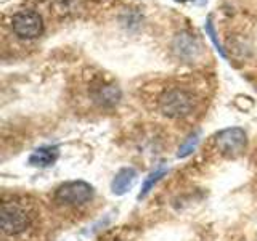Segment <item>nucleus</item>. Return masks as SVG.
I'll list each match as a JSON object with an SVG mask.
<instances>
[{
    "label": "nucleus",
    "mask_w": 257,
    "mask_h": 241,
    "mask_svg": "<svg viewBox=\"0 0 257 241\" xmlns=\"http://www.w3.org/2000/svg\"><path fill=\"white\" fill-rule=\"evenodd\" d=\"M195 108V96L185 88L175 87L164 92L159 98V111L171 119L188 116Z\"/></svg>",
    "instance_id": "1"
},
{
    "label": "nucleus",
    "mask_w": 257,
    "mask_h": 241,
    "mask_svg": "<svg viewBox=\"0 0 257 241\" xmlns=\"http://www.w3.org/2000/svg\"><path fill=\"white\" fill-rule=\"evenodd\" d=\"M12 31L20 39H26V40L37 39L44 32V20L34 10L16 12L12 18Z\"/></svg>",
    "instance_id": "2"
},
{
    "label": "nucleus",
    "mask_w": 257,
    "mask_h": 241,
    "mask_svg": "<svg viewBox=\"0 0 257 241\" xmlns=\"http://www.w3.org/2000/svg\"><path fill=\"white\" fill-rule=\"evenodd\" d=\"M93 188L85 182H69L56 190L55 199L66 206H80L92 199Z\"/></svg>",
    "instance_id": "3"
},
{
    "label": "nucleus",
    "mask_w": 257,
    "mask_h": 241,
    "mask_svg": "<svg viewBox=\"0 0 257 241\" xmlns=\"http://www.w3.org/2000/svg\"><path fill=\"white\" fill-rule=\"evenodd\" d=\"M246 132L239 127H230L217 135V148L225 156H238L246 148Z\"/></svg>",
    "instance_id": "4"
},
{
    "label": "nucleus",
    "mask_w": 257,
    "mask_h": 241,
    "mask_svg": "<svg viewBox=\"0 0 257 241\" xmlns=\"http://www.w3.org/2000/svg\"><path fill=\"white\" fill-rule=\"evenodd\" d=\"M29 225V217L23 207L13 203L2 204V230L7 235H18Z\"/></svg>",
    "instance_id": "5"
},
{
    "label": "nucleus",
    "mask_w": 257,
    "mask_h": 241,
    "mask_svg": "<svg viewBox=\"0 0 257 241\" xmlns=\"http://www.w3.org/2000/svg\"><path fill=\"white\" fill-rule=\"evenodd\" d=\"M174 52L185 60H196L203 52L199 40L188 32H182L174 40Z\"/></svg>",
    "instance_id": "6"
},
{
    "label": "nucleus",
    "mask_w": 257,
    "mask_h": 241,
    "mask_svg": "<svg viewBox=\"0 0 257 241\" xmlns=\"http://www.w3.org/2000/svg\"><path fill=\"white\" fill-rule=\"evenodd\" d=\"M60 156L56 147H40L29 156V164L36 167H48L52 166Z\"/></svg>",
    "instance_id": "7"
},
{
    "label": "nucleus",
    "mask_w": 257,
    "mask_h": 241,
    "mask_svg": "<svg viewBox=\"0 0 257 241\" xmlns=\"http://www.w3.org/2000/svg\"><path fill=\"white\" fill-rule=\"evenodd\" d=\"M135 179H137L135 169H132V167L120 169V171L116 174L114 180H112V185H111L112 193H114V195H124V193H127L128 188L134 185Z\"/></svg>",
    "instance_id": "8"
},
{
    "label": "nucleus",
    "mask_w": 257,
    "mask_h": 241,
    "mask_svg": "<svg viewBox=\"0 0 257 241\" xmlns=\"http://www.w3.org/2000/svg\"><path fill=\"white\" fill-rule=\"evenodd\" d=\"M167 174V167L166 166H159L156 171H153L148 177H147V180L143 182V187H142V190H140V193H139V199H143L145 196L148 195V193L155 188V185L163 179V177Z\"/></svg>",
    "instance_id": "9"
},
{
    "label": "nucleus",
    "mask_w": 257,
    "mask_h": 241,
    "mask_svg": "<svg viewBox=\"0 0 257 241\" xmlns=\"http://www.w3.org/2000/svg\"><path fill=\"white\" fill-rule=\"evenodd\" d=\"M119 98H120V92L114 85H104L95 95V100L100 101L101 104H114L119 101Z\"/></svg>",
    "instance_id": "10"
},
{
    "label": "nucleus",
    "mask_w": 257,
    "mask_h": 241,
    "mask_svg": "<svg viewBox=\"0 0 257 241\" xmlns=\"http://www.w3.org/2000/svg\"><path fill=\"white\" fill-rule=\"evenodd\" d=\"M198 142H199V135L198 134L190 135L188 139H187V142H185L182 147L179 148V153H177V156H179V158H187L188 155H191V153L196 150Z\"/></svg>",
    "instance_id": "11"
},
{
    "label": "nucleus",
    "mask_w": 257,
    "mask_h": 241,
    "mask_svg": "<svg viewBox=\"0 0 257 241\" xmlns=\"http://www.w3.org/2000/svg\"><path fill=\"white\" fill-rule=\"evenodd\" d=\"M204 29H206V34L209 36V39L212 40V44L215 45V48H217V52H219L223 58H227V55H225V50L222 48V44H220V40H219V37H217V32H215V29H214V24H212V20L211 18H207L206 20V26H204Z\"/></svg>",
    "instance_id": "12"
},
{
    "label": "nucleus",
    "mask_w": 257,
    "mask_h": 241,
    "mask_svg": "<svg viewBox=\"0 0 257 241\" xmlns=\"http://www.w3.org/2000/svg\"><path fill=\"white\" fill-rule=\"evenodd\" d=\"M177 2H187V0H177Z\"/></svg>",
    "instance_id": "13"
}]
</instances>
